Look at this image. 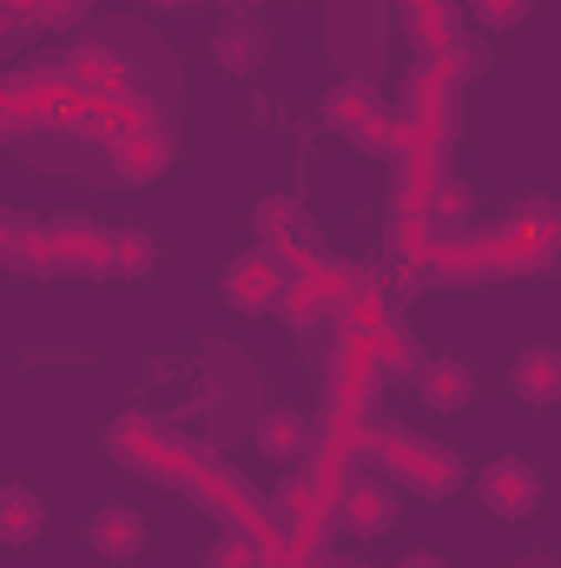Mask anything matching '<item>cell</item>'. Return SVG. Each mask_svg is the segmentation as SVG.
Returning a JSON list of instances; mask_svg holds the SVG:
<instances>
[{"instance_id":"obj_14","label":"cell","mask_w":561,"mask_h":568,"mask_svg":"<svg viewBox=\"0 0 561 568\" xmlns=\"http://www.w3.org/2000/svg\"><path fill=\"white\" fill-rule=\"evenodd\" d=\"M337 523L350 529V536H384L390 523H397V496H390V483H377V476H350L344 483V496H337Z\"/></svg>"},{"instance_id":"obj_12","label":"cell","mask_w":561,"mask_h":568,"mask_svg":"<svg viewBox=\"0 0 561 568\" xmlns=\"http://www.w3.org/2000/svg\"><path fill=\"white\" fill-rule=\"evenodd\" d=\"M476 496L489 503V516L522 523V516H536V503H542V476H536V463H522V456H496V463L482 469Z\"/></svg>"},{"instance_id":"obj_32","label":"cell","mask_w":561,"mask_h":568,"mask_svg":"<svg viewBox=\"0 0 561 568\" xmlns=\"http://www.w3.org/2000/svg\"><path fill=\"white\" fill-rule=\"evenodd\" d=\"M245 7H258V0H245Z\"/></svg>"},{"instance_id":"obj_11","label":"cell","mask_w":561,"mask_h":568,"mask_svg":"<svg viewBox=\"0 0 561 568\" xmlns=\"http://www.w3.org/2000/svg\"><path fill=\"white\" fill-rule=\"evenodd\" d=\"M60 67H67V80H73V93H80V100H120V93H140V87H133L126 53H120V47H106V40L73 47Z\"/></svg>"},{"instance_id":"obj_10","label":"cell","mask_w":561,"mask_h":568,"mask_svg":"<svg viewBox=\"0 0 561 568\" xmlns=\"http://www.w3.org/2000/svg\"><path fill=\"white\" fill-rule=\"evenodd\" d=\"M47 272L53 278H106V232L86 219H53L47 225Z\"/></svg>"},{"instance_id":"obj_13","label":"cell","mask_w":561,"mask_h":568,"mask_svg":"<svg viewBox=\"0 0 561 568\" xmlns=\"http://www.w3.org/2000/svg\"><path fill=\"white\" fill-rule=\"evenodd\" d=\"M252 232H258V245H272V252H278L284 265L317 258V232H310V219H304V205H297V199H258Z\"/></svg>"},{"instance_id":"obj_30","label":"cell","mask_w":561,"mask_h":568,"mask_svg":"<svg viewBox=\"0 0 561 568\" xmlns=\"http://www.w3.org/2000/svg\"><path fill=\"white\" fill-rule=\"evenodd\" d=\"M397 568H449V562H442V556H429V549H417V556H404Z\"/></svg>"},{"instance_id":"obj_7","label":"cell","mask_w":561,"mask_h":568,"mask_svg":"<svg viewBox=\"0 0 561 568\" xmlns=\"http://www.w3.org/2000/svg\"><path fill=\"white\" fill-rule=\"evenodd\" d=\"M284 291H290V265H284L272 245H252V252H238V258L225 265V304L245 311V317L278 311Z\"/></svg>"},{"instance_id":"obj_27","label":"cell","mask_w":561,"mask_h":568,"mask_svg":"<svg viewBox=\"0 0 561 568\" xmlns=\"http://www.w3.org/2000/svg\"><path fill=\"white\" fill-rule=\"evenodd\" d=\"M7 265L13 272H40V278H53L47 272V225H7Z\"/></svg>"},{"instance_id":"obj_9","label":"cell","mask_w":561,"mask_h":568,"mask_svg":"<svg viewBox=\"0 0 561 568\" xmlns=\"http://www.w3.org/2000/svg\"><path fill=\"white\" fill-rule=\"evenodd\" d=\"M140 126H159L152 100H140V93H120V100H80V113H73V126H67V133L113 152L120 140H133Z\"/></svg>"},{"instance_id":"obj_16","label":"cell","mask_w":561,"mask_h":568,"mask_svg":"<svg viewBox=\"0 0 561 568\" xmlns=\"http://www.w3.org/2000/svg\"><path fill=\"white\" fill-rule=\"evenodd\" d=\"M417 390H422V404H429V410L456 417V410H469V397H476V371H469L462 357H422Z\"/></svg>"},{"instance_id":"obj_18","label":"cell","mask_w":561,"mask_h":568,"mask_svg":"<svg viewBox=\"0 0 561 568\" xmlns=\"http://www.w3.org/2000/svg\"><path fill=\"white\" fill-rule=\"evenodd\" d=\"M509 384H516V397H522V404H536V410L561 404V351H549V344H529V351L516 357Z\"/></svg>"},{"instance_id":"obj_15","label":"cell","mask_w":561,"mask_h":568,"mask_svg":"<svg viewBox=\"0 0 561 568\" xmlns=\"http://www.w3.org/2000/svg\"><path fill=\"white\" fill-rule=\"evenodd\" d=\"M106 159H113V185H152V179H165V165H172V133H165V120H159V126H140L133 140H120Z\"/></svg>"},{"instance_id":"obj_3","label":"cell","mask_w":561,"mask_h":568,"mask_svg":"<svg viewBox=\"0 0 561 568\" xmlns=\"http://www.w3.org/2000/svg\"><path fill=\"white\" fill-rule=\"evenodd\" d=\"M370 463L397 483V489H410V496H456V483H462V456L449 449V443H436V436H417V429L404 424H377L370 436Z\"/></svg>"},{"instance_id":"obj_4","label":"cell","mask_w":561,"mask_h":568,"mask_svg":"<svg viewBox=\"0 0 561 568\" xmlns=\"http://www.w3.org/2000/svg\"><path fill=\"white\" fill-rule=\"evenodd\" d=\"M185 496L205 509V516H218V529H245V536H258L272 556L284 562V529H278V509L232 469V463H218V456H205L198 463V476L185 483Z\"/></svg>"},{"instance_id":"obj_22","label":"cell","mask_w":561,"mask_h":568,"mask_svg":"<svg viewBox=\"0 0 561 568\" xmlns=\"http://www.w3.org/2000/svg\"><path fill=\"white\" fill-rule=\"evenodd\" d=\"M93 0H0L7 27H80Z\"/></svg>"},{"instance_id":"obj_28","label":"cell","mask_w":561,"mask_h":568,"mask_svg":"<svg viewBox=\"0 0 561 568\" xmlns=\"http://www.w3.org/2000/svg\"><path fill=\"white\" fill-rule=\"evenodd\" d=\"M536 13V0H476V20L482 27H522Z\"/></svg>"},{"instance_id":"obj_29","label":"cell","mask_w":561,"mask_h":568,"mask_svg":"<svg viewBox=\"0 0 561 568\" xmlns=\"http://www.w3.org/2000/svg\"><path fill=\"white\" fill-rule=\"evenodd\" d=\"M278 568H357V562H337V556L324 549V556H304V562H278Z\"/></svg>"},{"instance_id":"obj_25","label":"cell","mask_w":561,"mask_h":568,"mask_svg":"<svg viewBox=\"0 0 561 568\" xmlns=\"http://www.w3.org/2000/svg\"><path fill=\"white\" fill-rule=\"evenodd\" d=\"M377 371H384V377L422 371V351H417V337H410V324H404V317H390V324L377 331Z\"/></svg>"},{"instance_id":"obj_8","label":"cell","mask_w":561,"mask_h":568,"mask_svg":"<svg viewBox=\"0 0 561 568\" xmlns=\"http://www.w3.org/2000/svg\"><path fill=\"white\" fill-rule=\"evenodd\" d=\"M404 20H410V33H417L422 60H449L462 80L482 73V53L469 47V33H462V20H456L449 0H404Z\"/></svg>"},{"instance_id":"obj_1","label":"cell","mask_w":561,"mask_h":568,"mask_svg":"<svg viewBox=\"0 0 561 568\" xmlns=\"http://www.w3.org/2000/svg\"><path fill=\"white\" fill-rule=\"evenodd\" d=\"M456 93L462 73L449 60H417L404 80V140H397V212H422L429 192L449 179V140H456Z\"/></svg>"},{"instance_id":"obj_5","label":"cell","mask_w":561,"mask_h":568,"mask_svg":"<svg viewBox=\"0 0 561 568\" xmlns=\"http://www.w3.org/2000/svg\"><path fill=\"white\" fill-rule=\"evenodd\" d=\"M489 258H496V278L549 272L561 258V205H549V199L516 205L502 225H489Z\"/></svg>"},{"instance_id":"obj_17","label":"cell","mask_w":561,"mask_h":568,"mask_svg":"<svg viewBox=\"0 0 561 568\" xmlns=\"http://www.w3.org/2000/svg\"><path fill=\"white\" fill-rule=\"evenodd\" d=\"M86 542H93L106 562H133V556L145 549V516L126 509V503H106V509L86 523Z\"/></svg>"},{"instance_id":"obj_20","label":"cell","mask_w":561,"mask_h":568,"mask_svg":"<svg viewBox=\"0 0 561 568\" xmlns=\"http://www.w3.org/2000/svg\"><path fill=\"white\" fill-rule=\"evenodd\" d=\"M159 265V245L145 225H113L106 232V278H145Z\"/></svg>"},{"instance_id":"obj_23","label":"cell","mask_w":561,"mask_h":568,"mask_svg":"<svg viewBox=\"0 0 561 568\" xmlns=\"http://www.w3.org/2000/svg\"><path fill=\"white\" fill-rule=\"evenodd\" d=\"M40 523H47L40 496L13 483V489L0 496V542H13V549H20V542H33V536H40Z\"/></svg>"},{"instance_id":"obj_6","label":"cell","mask_w":561,"mask_h":568,"mask_svg":"<svg viewBox=\"0 0 561 568\" xmlns=\"http://www.w3.org/2000/svg\"><path fill=\"white\" fill-rule=\"evenodd\" d=\"M324 126L337 140H350L357 152H390V159H397V140H404L397 106H384V93L370 80H337L324 93Z\"/></svg>"},{"instance_id":"obj_21","label":"cell","mask_w":561,"mask_h":568,"mask_svg":"<svg viewBox=\"0 0 561 568\" xmlns=\"http://www.w3.org/2000/svg\"><path fill=\"white\" fill-rule=\"evenodd\" d=\"M252 443H258L265 456L290 463V456H304V449H310V417H304V410H265V417L252 424Z\"/></svg>"},{"instance_id":"obj_2","label":"cell","mask_w":561,"mask_h":568,"mask_svg":"<svg viewBox=\"0 0 561 568\" xmlns=\"http://www.w3.org/2000/svg\"><path fill=\"white\" fill-rule=\"evenodd\" d=\"M106 449H113V463H126L133 476L165 483V489H185V483L198 476V463L212 456L205 443L178 436L172 424H159V417H145V410H126V417L113 424V436H106Z\"/></svg>"},{"instance_id":"obj_26","label":"cell","mask_w":561,"mask_h":568,"mask_svg":"<svg viewBox=\"0 0 561 568\" xmlns=\"http://www.w3.org/2000/svg\"><path fill=\"white\" fill-rule=\"evenodd\" d=\"M422 212H429L436 225H469V219H476V185H469V179H442Z\"/></svg>"},{"instance_id":"obj_24","label":"cell","mask_w":561,"mask_h":568,"mask_svg":"<svg viewBox=\"0 0 561 568\" xmlns=\"http://www.w3.org/2000/svg\"><path fill=\"white\" fill-rule=\"evenodd\" d=\"M205 568H278V556L245 529H218V542L205 549Z\"/></svg>"},{"instance_id":"obj_31","label":"cell","mask_w":561,"mask_h":568,"mask_svg":"<svg viewBox=\"0 0 561 568\" xmlns=\"http://www.w3.org/2000/svg\"><path fill=\"white\" fill-rule=\"evenodd\" d=\"M152 7H192V0H152Z\"/></svg>"},{"instance_id":"obj_19","label":"cell","mask_w":561,"mask_h":568,"mask_svg":"<svg viewBox=\"0 0 561 568\" xmlns=\"http://www.w3.org/2000/svg\"><path fill=\"white\" fill-rule=\"evenodd\" d=\"M212 53H218L225 73H252V67H265V20L232 13V20L212 33Z\"/></svg>"}]
</instances>
